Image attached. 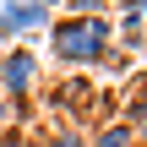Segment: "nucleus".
Here are the masks:
<instances>
[{"mask_svg": "<svg viewBox=\"0 0 147 147\" xmlns=\"http://www.w3.org/2000/svg\"><path fill=\"white\" fill-rule=\"evenodd\" d=\"M55 22V11L33 5V0H0V44H22V38H44Z\"/></svg>", "mask_w": 147, "mask_h": 147, "instance_id": "3", "label": "nucleus"}, {"mask_svg": "<svg viewBox=\"0 0 147 147\" xmlns=\"http://www.w3.org/2000/svg\"><path fill=\"white\" fill-rule=\"evenodd\" d=\"M33 93H44V60L33 55V44L0 49V98L5 104H33Z\"/></svg>", "mask_w": 147, "mask_h": 147, "instance_id": "2", "label": "nucleus"}, {"mask_svg": "<svg viewBox=\"0 0 147 147\" xmlns=\"http://www.w3.org/2000/svg\"><path fill=\"white\" fill-rule=\"evenodd\" d=\"M33 5H44V11H60V5H65V0H33Z\"/></svg>", "mask_w": 147, "mask_h": 147, "instance_id": "12", "label": "nucleus"}, {"mask_svg": "<svg viewBox=\"0 0 147 147\" xmlns=\"http://www.w3.org/2000/svg\"><path fill=\"white\" fill-rule=\"evenodd\" d=\"M115 11H120V16H136L147 27V0H115Z\"/></svg>", "mask_w": 147, "mask_h": 147, "instance_id": "9", "label": "nucleus"}, {"mask_svg": "<svg viewBox=\"0 0 147 147\" xmlns=\"http://www.w3.org/2000/svg\"><path fill=\"white\" fill-rule=\"evenodd\" d=\"M142 49H147V27L136 16H120V22H115V55L131 60V55H142Z\"/></svg>", "mask_w": 147, "mask_h": 147, "instance_id": "4", "label": "nucleus"}, {"mask_svg": "<svg viewBox=\"0 0 147 147\" xmlns=\"http://www.w3.org/2000/svg\"><path fill=\"white\" fill-rule=\"evenodd\" d=\"M44 38L65 71H98L115 55V16H55Z\"/></svg>", "mask_w": 147, "mask_h": 147, "instance_id": "1", "label": "nucleus"}, {"mask_svg": "<svg viewBox=\"0 0 147 147\" xmlns=\"http://www.w3.org/2000/svg\"><path fill=\"white\" fill-rule=\"evenodd\" d=\"M115 0H65V16H109Z\"/></svg>", "mask_w": 147, "mask_h": 147, "instance_id": "8", "label": "nucleus"}, {"mask_svg": "<svg viewBox=\"0 0 147 147\" xmlns=\"http://www.w3.org/2000/svg\"><path fill=\"white\" fill-rule=\"evenodd\" d=\"M87 147H136V136H131V125H120V120H104V125L87 136Z\"/></svg>", "mask_w": 147, "mask_h": 147, "instance_id": "5", "label": "nucleus"}, {"mask_svg": "<svg viewBox=\"0 0 147 147\" xmlns=\"http://www.w3.org/2000/svg\"><path fill=\"white\" fill-rule=\"evenodd\" d=\"M82 98H87V82H82V76H65V87H55V93H49V104H55V109H71V104H82Z\"/></svg>", "mask_w": 147, "mask_h": 147, "instance_id": "7", "label": "nucleus"}, {"mask_svg": "<svg viewBox=\"0 0 147 147\" xmlns=\"http://www.w3.org/2000/svg\"><path fill=\"white\" fill-rule=\"evenodd\" d=\"M44 147H87V131H82V120H55V131L44 136Z\"/></svg>", "mask_w": 147, "mask_h": 147, "instance_id": "6", "label": "nucleus"}, {"mask_svg": "<svg viewBox=\"0 0 147 147\" xmlns=\"http://www.w3.org/2000/svg\"><path fill=\"white\" fill-rule=\"evenodd\" d=\"M0 147H27V136H22L16 125H5V131H0Z\"/></svg>", "mask_w": 147, "mask_h": 147, "instance_id": "10", "label": "nucleus"}, {"mask_svg": "<svg viewBox=\"0 0 147 147\" xmlns=\"http://www.w3.org/2000/svg\"><path fill=\"white\" fill-rule=\"evenodd\" d=\"M5 125H11V104L0 98V131H5Z\"/></svg>", "mask_w": 147, "mask_h": 147, "instance_id": "11", "label": "nucleus"}]
</instances>
